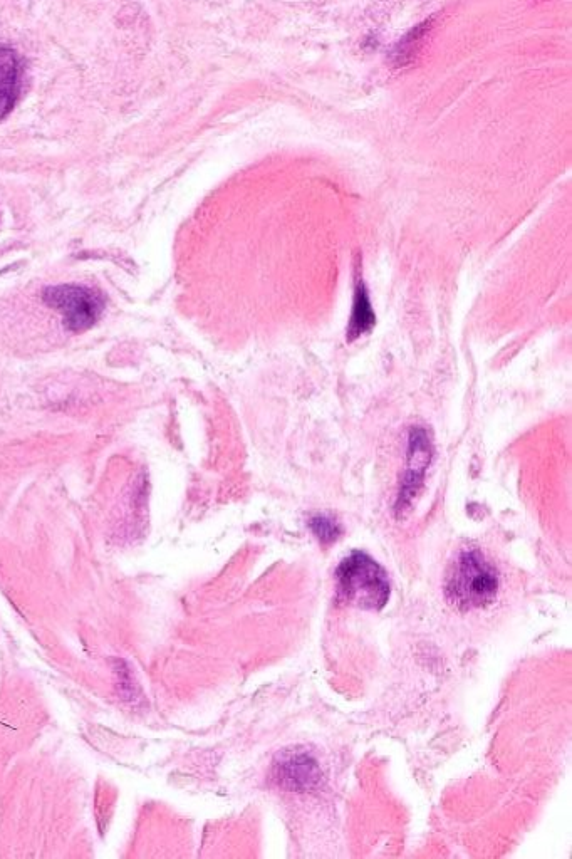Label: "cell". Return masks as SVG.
<instances>
[{
    "instance_id": "6",
    "label": "cell",
    "mask_w": 572,
    "mask_h": 859,
    "mask_svg": "<svg viewBox=\"0 0 572 859\" xmlns=\"http://www.w3.org/2000/svg\"><path fill=\"white\" fill-rule=\"evenodd\" d=\"M435 19H437V17H432V19L423 21L422 24H418V26H415L413 29L406 32L405 36L401 37L400 41L396 42L395 47L391 49L390 53L391 64H393L395 68L408 66V64L413 63V61L420 56V53L423 51V47L427 46L430 34H432L433 29H435Z\"/></svg>"
},
{
    "instance_id": "2",
    "label": "cell",
    "mask_w": 572,
    "mask_h": 859,
    "mask_svg": "<svg viewBox=\"0 0 572 859\" xmlns=\"http://www.w3.org/2000/svg\"><path fill=\"white\" fill-rule=\"evenodd\" d=\"M339 598L359 610L380 611L391 594V584L385 569L364 552H354L343 559L336 571Z\"/></svg>"
},
{
    "instance_id": "5",
    "label": "cell",
    "mask_w": 572,
    "mask_h": 859,
    "mask_svg": "<svg viewBox=\"0 0 572 859\" xmlns=\"http://www.w3.org/2000/svg\"><path fill=\"white\" fill-rule=\"evenodd\" d=\"M21 63L16 53L0 46V120H4L16 105L21 91Z\"/></svg>"
},
{
    "instance_id": "9",
    "label": "cell",
    "mask_w": 572,
    "mask_h": 859,
    "mask_svg": "<svg viewBox=\"0 0 572 859\" xmlns=\"http://www.w3.org/2000/svg\"><path fill=\"white\" fill-rule=\"evenodd\" d=\"M309 527H311L312 532L318 536L319 541L333 542L338 539L339 534H341V529H339L338 522L334 521L333 517L328 516H314L309 522Z\"/></svg>"
},
{
    "instance_id": "7",
    "label": "cell",
    "mask_w": 572,
    "mask_h": 859,
    "mask_svg": "<svg viewBox=\"0 0 572 859\" xmlns=\"http://www.w3.org/2000/svg\"><path fill=\"white\" fill-rule=\"evenodd\" d=\"M318 766L306 755H292L277 766V781L292 789H307L318 782Z\"/></svg>"
},
{
    "instance_id": "1",
    "label": "cell",
    "mask_w": 572,
    "mask_h": 859,
    "mask_svg": "<svg viewBox=\"0 0 572 859\" xmlns=\"http://www.w3.org/2000/svg\"><path fill=\"white\" fill-rule=\"evenodd\" d=\"M499 589V569L480 549H463L445 579V596L460 611L489 606L497 598Z\"/></svg>"
},
{
    "instance_id": "8",
    "label": "cell",
    "mask_w": 572,
    "mask_h": 859,
    "mask_svg": "<svg viewBox=\"0 0 572 859\" xmlns=\"http://www.w3.org/2000/svg\"><path fill=\"white\" fill-rule=\"evenodd\" d=\"M376 314L371 306L370 294L363 281H358L353 297V309L348 323V341L353 343L375 328Z\"/></svg>"
},
{
    "instance_id": "3",
    "label": "cell",
    "mask_w": 572,
    "mask_h": 859,
    "mask_svg": "<svg viewBox=\"0 0 572 859\" xmlns=\"http://www.w3.org/2000/svg\"><path fill=\"white\" fill-rule=\"evenodd\" d=\"M42 301L63 316L64 328L73 333L93 328L104 311L103 294L78 284L46 287Z\"/></svg>"
},
{
    "instance_id": "4",
    "label": "cell",
    "mask_w": 572,
    "mask_h": 859,
    "mask_svg": "<svg viewBox=\"0 0 572 859\" xmlns=\"http://www.w3.org/2000/svg\"><path fill=\"white\" fill-rule=\"evenodd\" d=\"M433 459V438L428 428L415 425L408 432V450H406V469L401 485L398 507L410 505L411 500L422 489L423 480Z\"/></svg>"
}]
</instances>
